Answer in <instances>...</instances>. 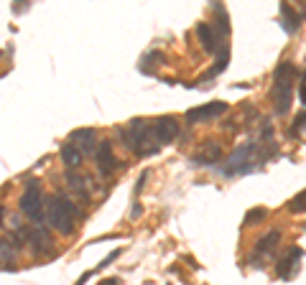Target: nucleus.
Listing matches in <instances>:
<instances>
[{"label":"nucleus","mask_w":306,"mask_h":285,"mask_svg":"<svg viewBox=\"0 0 306 285\" xmlns=\"http://www.w3.org/2000/svg\"><path fill=\"white\" fill-rule=\"evenodd\" d=\"M273 155H276L273 128H271V122H268V120H263L260 135H258L255 140H250V143L238 145V148L217 166V171H219L224 178H240V176H248V173H253V171H260Z\"/></svg>","instance_id":"f257e3e1"},{"label":"nucleus","mask_w":306,"mask_h":285,"mask_svg":"<svg viewBox=\"0 0 306 285\" xmlns=\"http://www.w3.org/2000/svg\"><path fill=\"white\" fill-rule=\"evenodd\" d=\"M118 138L138 158H148V155H153V153L161 150L156 135H153V122L150 120H143V117H135V120L128 122V125H120L118 128Z\"/></svg>","instance_id":"f03ea898"},{"label":"nucleus","mask_w":306,"mask_h":285,"mask_svg":"<svg viewBox=\"0 0 306 285\" xmlns=\"http://www.w3.org/2000/svg\"><path fill=\"white\" fill-rule=\"evenodd\" d=\"M293 81H296V66L291 61H281L273 71V112L278 117H286L291 112L293 102Z\"/></svg>","instance_id":"7ed1b4c3"},{"label":"nucleus","mask_w":306,"mask_h":285,"mask_svg":"<svg viewBox=\"0 0 306 285\" xmlns=\"http://www.w3.org/2000/svg\"><path fill=\"white\" fill-rule=\"evenodd\" d=\"M74 217H76V204H74V199H69L64 191H56L51 199H46V219H49V224H51L59 234H64V237L71 234V229H74Z\"/></svg>","instance_id":"20e7f679"},{"label":"nucleus","mask_w":306,"mask_h":285,"mask_svg":"<svg viewBox=\"0 0 306 285\" xmlns=\"http://www.w3.org/2000/svg\"><path fill=\"white\" fill-rule=\"evenodd\" d=\"M18 209L36 227L46 219V199H44V191H41V183H38V181L26 183V188H23V194L18 199Z\"/></svg>","instance_id":"39448f33"},{"label":"nucleus","mask_w":306,"mask_h":285,"mask_svg":"<svg viewBox=\"0 0 306 285\" xmlns=\"http://www.w3.org/2000/svg\"><path fill=\"white\" fill-rule=\"evenodd\" d=\"M16 234L23 244H28V247L36 252V255H44L51 250V234L46 227H16Z\"/></svg>","instance_id":"423d86ee"},{"label":"nucleus","mask_w":306,"mask_h":285,"mask_svg":"<svg viewBox=\"0 0 306 285\" xmlns=\"http://www.w3.org/2000/svg\"><path fill=\"white\" fill-rule=\"evenodd\" d=\"M153 135H156V140H159L161 148L169 145V143H174L179 138V122H176V117L174 115L156 117V120H153Z\"/></svg>","instance_id":"0eeeda50"},{"label":"nucleus","mask_w":306,"mask_h":285,"mask_svg":"<svg viewBox=\"0 0 306 285\" xmlns=\"http://www.w3.org/2000/svg\"><path fill=\"white\" fill-rule=\"evenodd\" d=\"M66 143H71L76 150H80L82 155H92L95 158V153H97V133L92 130V128H80V130H71L69 133V138H66Z\"/></svg>","instance_id":"6e6552de"},{"label":"nucleus","mask_w":306,"mask_h":285,"mask_svg":"<svg viewBox=\"0 0 306 285\" xmlns=\"http://www.w3.org/2000/svg\"><path fill=\"white\" fill-rule=\"evenodd\" d=\"M95 166L100 176H110L115 168H118V155H115L112 140H100L97 153H95Z\"/></svg>","instance_id":"1a4fd4ad"},{"label":"nucleus","mask_w":306,"mask_h":285,"mask_svg":"<svg viewBox=\"0 0 306 285\" xmlns=\"http://www.w3.org/2000/svg\"><path fill=\"white\" fill-rule=\"evenodd\" d=\"M227 112V102H207V105H202V107H194V110H186V122H204V120H214V117H219V115H224Z\"/></svg>","instance_id":"9d476101"},{"label":"nucleus","mask_w":306,"mask_h":285,"mask_svg":"<svg viewBox=\"0 0 306 285\" xmlns=\"http://www.w3.org/2000/svg\"><path fill=\"white\" fill-rule=\"evenodd\" d=\"M301 257H303V250H301V247H296V244H293V247H288L286 255L276 262L278 277H281V280H291V277L298 272V260H301Z\"/></svg>","instance_id":"9b49d317"},{"label":"nucleus","mask_w":306,"mask_h":285,"mask_svg":"<svg viewBox=\"0 0 306 285\" xmlns=\"http://www.w3.org/2000/svg\"><path fill=\"white\" fill-rule=\"evenodd\" d=\"M197 36H199V44H202V49L207 51V54H219L227 44L214 33V28L209 26V23H199L197 26Z\"/></svg>","instance_id":"f8f14e48"},{"label":"nucleus","mask_w":306,"mask_h":285,"mask_svg":"<svg viewBox=\"0 0 306 285\" xmlns=\"http://www.w3.org/2000/svg\"><path fill=\"white\" fill-rule=\"evenodd\" d=\"M278 242H281V229H271V232H265V234L255 242L253 260H255V262H260L263 257L273 255V252H276V247H278Z\"/></svg>","instance_id":"ddd939ff"},{"label":"nucleus","mask_w":306,"mask_h":285,"mask_svg":"<svg viewBox=\"0 0 306 285\" xmlns=\"http://www.w3.org/2000/svg\"><path fill=\"white\" fill-rule=\"evenodd\" d=\"M26 247V244L18 239V234L13 232V234H3V237H0V262H13L16 260V255L21 252Z\"/></svg>","instance_id":"4468645a"},{"label":"nucleus","mask_w":306,"mask_h":285,"mask_svg":"<svg viewBox=\"0 0 306 285\" xmlns=\"http://www.w3.org/2000/svg\"><path fill=\"white\" fill-rule=\"evenodd\" d=\"M222 158V148L217 143H204L199 153L191 155V166H217V160Z\"/></svg>","instance_id":"2eb2a0df"},{"label":"nucleus","mask_w":306,"mask_h":285,"mask_svg":"<svg viewBox=\"0 0 306 285\" xmlns=\"http://www.w3.org/2000/svg\"><path fill=\"white\" fill-rule=\"evenodd\" d=\"M301 18L303 13H296V8L291 3H281V23L286 33H296L301 28Z\"/></svg>","instance_id":"dca6fc26"},{"label":"nucleus","mask_w":306,"mask_h":285,"mask_svg":"<svg viewBox=\"0 0 306 285\" xmlns=\"http://www.w3.org/2000/svg\"><path fill=\"white\" fill-rule=\"evenodd\" d=\"M66 186L71 188V194H74L76 199H82V201H87V199H90L87 178H85V176H80L76 171H66Z\"/></svg>","instance_id":"f3484780"},{"label":"nucleus","mask_w":306,"mask_h":285,"mask_svg":"<svg viewBox=\"0 0 306 285\" xmlns=\"http://www.w3.org/2000/svg\"><path fill=\"white\" fill-rule=\"evenodd\" d=\"M59 155H61L64 166H66L69 171H76V168H80V166H82V158H85V155L76 150L71 143H64V145L59 148Z\"/></svg>","instance_id":"a211bd4d"},{"label":"nucleus","mask_w":306,"mask_h":285,"mask_svg":"<svg viewBox=\"0 0 306 285\" xmlns=\"http://www.w3.org/2000/svg\"><path fill=\"white\" fill-rule=\"evenodd\" d=\"M166 64V54L161 51V49H153V51H148L143 59H140V71L143 74H153L159 66H164Z\"/></svg>","instance_id":"6ab92c4d"},{"label":"nucleus","mask_w":306,"mask_h":285,"mask_svg":"<svg viewBox=\"0 0 306 285\" xmlns=\"http://www.w3.org/2000/svg\"><path fill=\"white\" fill-rule=\"evenodd\" d=\"M120 255H123V247H115V250H112V252H110V255H107V257L102 260V262H97V267H92V270H87V272H85V275H82L80 280H76L74 285H85V282H87V280H90L92 275H97V272H102V270H105V267H107L110 262H115V260H118Z\"/></svg>","instance_id":"aec40b11"},{"label":"nucleus","mask_w":306,"mask_h":285,"mask_svg":"<svg viewBox=\"0 0 306 285\" xmlns=\"http://www.w3.org/2000/svg\"><path fill=\"white\" fill-rule=\"evenodd\" d=\"M288 212H291V214H306V188L298 191V194L288 201Z\"/></svg>","instance_id":"412c9836"},{"label":"nucleus","mask_w":306,"mask_h":285,"mask_svg":"<svg viewBox=\"0 0 306 285\" xmlns=\"http://www.w3.org/2000/svg\"><path fill=\"white\" fill-rule=\"evenodd\" d=\"M265 217H268V209L258 207V209H250V212L245 214V222H243V224H245V227H250L253 222H260V219H265Z\"/></svg>","instance_id":"4be33fe9"},{"label":"nucleus","mask_w":306,"mask_h":285,"mask_svg":"<svg viewBox=\"0 0 306 285\" xmlns=\"http://www.w3.org/2000/svg\"><path fill=\"white\" fill-rule=\"evenodd\" d=\"M301 130H306V112H301L293 122V128H291V135H298Z\"/></svg>","instance_id":"5701e85b"},{"label":"nucleus","mask_w":306,"mask_h":285,"mask_svg":"<svg viewBox=\"0 0 306 285\" xmlns=\"http://www.w3.org/2000/svg\"><path fill=\"white\" fill-rule=\"evenodd\" d=\"M145 178H148V171H143V173L138 176V183H135V201H138V196H140V191H143V183H145Z\"/></svg>","instance_id":"b1692460"},{"label":"nucleus","mask_w":306,"mask_h":285,"mask_svg":"<svg viewBox=\"0 0 306 285\" xmlns=\"http://www.w3.org/2000/svg\"><path fill=\"white\" fill-rule=\"evenodd\" d=\"M140 212H143V209H140V204H138V201H133V209H130V219H138V217H140Z\"/></svg>","instance_id":"393cba45"},{"label":"nucleus","mask_w":306,"mask_h":285,"mask_svg":"<svg viewBox=\"0 0 306 285\" xmlns=\"http://www.w3.org/2000/svg\"><path fill=\"white\" fill-rule=\"evenodd\" d=\"M97 285H120V277H105V280H100Z\"/></svg>","instance_id":"a878e982"},{"label":"nucleus","mask_w":306,"mask_h":285,"mask_svg":"<svg viewBox=\"0 0 306 285\" xmlns=\"http://www.w3.org/2000/svg\"><path fill=\"white\" fill-rule=\"evenodd\" d=\"M298 100H301V105H306V84L298 87Z\"/></svg>","instance_id":"bb28decb"}]
</instances>
